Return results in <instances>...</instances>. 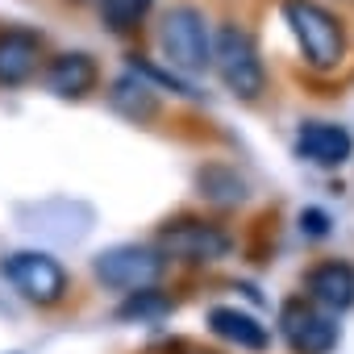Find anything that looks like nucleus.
<instances>
[{
    "label": "nucleus",
    "instance_id": "obj_1",
    "mask_svg": "<svg viewBox=\"0 0 354 354\" xmlns=\"http://www.w3.org/2000/svg\"><path fill=\"white\" fill-rule=\"evenodd\" d=\"M283 21H288L292 38H296V46H300V55L313 71L325 75V71L342 67L346 30L325 5H317V0H283Z\"/></svg>",
    "mask_w": 354,
    "mask_h": 354
},
{
    "label": "nucleus",
    "instance_id": "obj_2",
    "mask_svg": "<svg viewBox=\"0 0 354 354\" xmlns=\"http://www.w3.org/2000/svg\"><path fill=\"white\" fill-rule=\"evenodd\" d=\"M158 50L171 63V71L180 75H201L213 67V34L201 9L192 5H175L158 21Z\"/></svg>",
    "mask_w": 354,
    "mask_h": 354
},
{
    "label": "nucleus",
    "instance_id": "obj_3",
    "mask_svg": "<svg viewBox=\"0 0 354 354\" xmlns=\"http://www.w3.org/2000/svg\"><path fill=\"white\" fill-rule=\"evenodd\" d=\"M213 71L238 100H259L267 88V71L259 59L254 38L242 26H217L213 34Z\"/></svg>",
    "mask_w": 354,
    "mask_h": 354
},
{
    "label": "nucleus",
    "instance_id": "obj_4",
    "mask_svg": "<svg viewBox=\"0 0 354 354\" xmlns=\"http://www.w3.org/2000/svg\"><path fill=\"white\" fill-rule=\"evenodd\" d=\"M230 234L205 217H175L167 221L158 234H154V250L171 263H192V267H205V263H217L230 254Z\"/></svg>",
    "mask_w": 354,
    "mask_h": 354
},
{
    "label": "nucleus",
    "instance_id": "obj_5",
    "mask_svg": "<svg viewBox=\"0 0 354 354\" xmlns=\"http://www.w3.org/2000/svg\"><path fill=\"white\" fill-rule=\"evenodd\" d=\"M96 279L113 292H138V288H154L167 271V259L154 250V246H113V250H100L96 263H92Z\"/></svg>",
    "mask_w": 354,
    "mask_h": 354
},
{
    "label": "nucleus",
    "instance_id": "obj_6",
    "mask_svg": "<svg viewBox=\"0 0 354 354\" xmlns=\"http://www.w3.org/2000/svg\"><path fill=\"white\" fill-rule=\"evenodd\" d=\"M5 279L38 308H50L67 296V271L59 259H50L46 250H17L5 259Z\"/></svg>",
    "mask_w": 354,
    "mask_h": 354
},
{
    "label": "nucleus",
    "instance_id": "obj_7",
    "mask_svg": "<svg viewBox=\"0 0 354 354\" xmlns=\"http://www.w3.org/2000/svg\"><path fill=\"white\" fill-rule=\"evenodd\" d=\"M279 333L296 354H329L337 346V321L308 296H296L279 308Z\"/></svg>",
    "mask_w": 354,
    "mask_h": 354
},
{
    "label": "nucleus",
    "instance_id": "obj_8",
    "mask_svg": "<svg viewBox=\"0 0 354 354\" xmlns=\"http://www.w3.org/2000/svg\"><path fill=\"white\" fill-rule=\"evenodd\" d=\"M46 59V42L38 30L26 26H9L0 30V88H21L38 75Z\"/></svg>",
    "mask_w": 354,
    "mask_h": 354
},
{
    "label": "nucleus",
    "instance_id": "obj_9",
    "mask_svg": "<svg viewBox=\"0 0 354 354\" xmlns=\"http://www.w3.org/2000/svg\"><path fill=\"white\" fill-rule=\"evenodd\" d=\"M296 154L313 167H342L354 154V138L337 121H304L296 129Z\"/></svg>",
    "mask_w": 354,
    "mask_h": 354
},
{
    "label": "nucleus",
    "instance_id": "obj_10",
    "mask_svg": "<svg viewBox=\"0 0 354 354\" xmlns=\"http://www.w3.org/2000/svg\"><path fill=\"white\" fill-rule=\"evenodd\" d=\"M42 80H46V88H50L55 96H63V100H80V96H88V92L96 88L100 71H96V59H92V55H84V50H67V55H55V59L46 63Z\"/></svg>",
    "mask_w": 354,
    "mask_h": 354
},
{
    "label": "nucleus",
    "instance_id": "obj_11",
    "mask_svg": "<svg viewBox=\"0 0 354 354\" xmlns=\"http://www.w3.org/2000/svg\"><path fill=\"white\" fill-rule=\"evenodd\" d=\"M304 288H308V300H317L321 308L329 313H346L354 304V267L350 263H317L308 275H304Z\"/></svg>",
    "mask_w": 354,
    "mask_h": 354
},
{
    "label": "nucleus",
    "instance_id": "obj_12",
    "mask_svg": "<svg viewBox=\"0 0 354 354\" xmlns=\"http://www.w3.org/2000/svg\"><path fill=\"white\" fill-rule=\"evenodd\" d=\"M209 329H213L221 342L238 346V350H267V346H271V333H267V325H263L259 317L242 313V308H230V304H217V308H209Z\"/></svg>",
    "mask_w": 354,
    "mask_h": 354
},
{
    "label": "nucleus",
    "instance_id": "obj_13",
    "mask_svg": "<svg viewBox=\"0 0 354 354\" xmlns=\"http://www.w3.org/2000/svg\"><path fill=\"white\" fill-rule=\"evenodd\" d=\"M109 104H113L121 117H129V121H150V117L158 113V88H154L150 80H142L138 71H125V75H117L113 88H109Z\"/></svg>",
    "mask_w": 354,
    "mask_h": 354
},
{
    "label": "nucleus",
    "instance_id": "obj_14",
    "mask_svg": "<svg viewBox=\"0 0 354 354\" xmlns=\"http://www.w3.org/2000/svg\"><path fill=\"white\" fill-rule=\"evenodd\" d=\"M154 0H96V9H100V21L113 30V34H129L146 21Z\"/></svg>",
    "mask_w": 354,
    "mask_h": 354
},
{
    "label": "nucleus",
    "instance_id": "obj_15",
    "mask_svg": "<svg viewBox=\"0 0 354 354\" xmlns=\"http://www.w3.org/2000/svg\"><path fill=\"white\" fill-rule=\"evenodd\" d=\"M196 184H201V196H209L213 205H238V201H246V184L238 180L230 167H209V171H201Z\"/></svg>",
    "mask_w": 354,
    "mask_h": 354
},
{
    "label": "nucleus",
    "instance_id": "obj_16",
    "mask_svg": "<svg viewBox=\"0 0 354 354\" xmlns=\"http://www.w3.org/2000/svg\"><path fill=\"white\" fill-rule=\"evenodd\" d=\"M171 313V300L158 292V288H138V292H125V304L117 308L121 321H158Z\"/></svg>",
    "mask_w": 354,
    "mask_h": 354
},
{
    "label": "nucleus",
    "instance_id": "obj_17",
    "mask_svg": "<svg viewBox=\"0 0 354 354\" xmlns=\"http://www.w3.org/2000/svg\"><path fill=\"white\" fill-rule=\"evenodd\" d=\"M300 230H304L308 238H325V234H329V217H325L321 209H304V213H300Z\"/></svg>",
    "mask_w": 354,
    "mask_h": 354
}]
</instances>
